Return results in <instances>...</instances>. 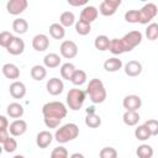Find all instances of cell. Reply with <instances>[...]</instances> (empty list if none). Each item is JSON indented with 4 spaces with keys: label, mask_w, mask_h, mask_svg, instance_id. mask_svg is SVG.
<instances>
[{
    "label": "cell",
    "mask_w": 158,
    "mask_h": 158,
    "mask_svg": "<svg viewBox=\"0 0 158 158\" xmlns=\"http://www.w3.org/2000/svg\"><path fill=\"white\" fill-rule=\"evenodd\" d=\"M86 94L94 104H101L106 100V89L104 86V83L98 78H94L89 81Z\"/></svg>",
    "instance_id": "cell-1"
},
{
    "label": "cell",
    "mask_w": 158,
    "mask_h": 158,
    "mask_svg": "<svg viewBox=\"0 0 158 158\" xmlns=\"http://www.w3.org/2000/svg\"><path fill=\"white\" fill-rule=\"evenodd\" d=\"M79 135V127L75 123H65L63 126H60L59 128H57L56 133H54V139L58 143H67L69 141H73L78 137Z\"/></svg>",
    "instance_id": "cell-2"
},
{
    "label": "cell",
    "mask_w": 158,
    "mask_h": 158,
    "mask_svg": "<svg viewBox=\"0 0 158 158\" xmlns=\"http://www.w3.org/2000/svg\"><path fill=\"white\" fill-rule=\"evenodd\" d=\"M67 111L68 109L60 101H49L42 106L43 117H53V118L63 120L67 116Z\"/></svg>",
    "instance_id": "cell-3"
},
{
    "label": "cell",
    "mask_w": 158,
    "mask_h": 158,
    "mask_svg": "<svg viewBox=\"0 0 158 158\" xmlns=\"http://www.w3.org/2000/svg\"><path fill=\"white\" fill-rule=\"evenodd\" d=\"M85 96H86V93L83 91L81 89H78V88L70 89L67 94V105H68V107L73 111H77L79 109H81V106L85 101Z\"/></svg>",
    "instance_id": "cell-4"
},
{
    "label": "cell",
    "mask_w": 158,
    "mask_h": 158,
    "mask_svg": "<svg viewBox=\"0 0 158 158\" xmlns=\"http://www.w3.org/2000/svg\"><path fill=\"white\" fill-rule=\"evenodd\" d=\"M142 37H143L142 33H141L139 31H137V30L130 31L128 33H126V35L121 38L126 52H131L135 47H137V46L142 42Z\"/></svg>",
    "instance_id": "cell-5"
},
{
    "label": "cell",
    "mask_w": 158,
    "mask_h": 158,
    "mask_svg": "<svg viewBox=\"0 0 158 158\" xmlns=\"http://www.w3.org/2000/svg\"><path fill=\"white\" fill-rule=\"evenodd\" d=\"M157 14H158V7L156 4L148 2L143 5L139 9V23L147 25L148 22H151V20H153L157 16Z\"/></svg>",
    "instance_id": "cell-6"
},
{
    "label": "cell",
    "mask_w": 158,
    "mask_h": 158,
    "mask_svg": "<svg viewBox=\"0 0 158 158\" xmlns=\"http://www.w3.org/2000/svg\"><path fill=\"white\" fill-rule=\"evenodd\" d=\"M59 52H60L62 57H64L65 59H72V58L77 57V54H78V46L75 42L67 40L60 43Z\"/></svg>",
    "instance_id": "cell-7"
},
{
    "label": "cell",
    "mask_w": 158,
    "mask_h": 158,
    "mask_svg": "<svg viewBox=\"0 0 158 158\" xmlns=\"http://www.w3.org/2000/svg\"><path fill=\"white\" fill-rule=\"evenodd\" d=\"M120 5L121 0H104L99 6V12L102 16H112Z\"/></svg>",
    "instance_id": "cell-8"
},
{
    "label": "cell",
    "mask_w": 158,
    "mask_h": 158,
    "mask_svg": "<svg viewBox=\"0 0 158 158\" xmlns=\"http://www.w3.org/2000/svg\"><path fill=\"white\" fill-rule=\"evenodd\" d=\"M28 6L27 0H9L6 2V10L10 15H20Z\"/></svg>",
    "instance_id": "cell-9"
},
{
    "label": "cell",
    "mask_w": 158,
    "mask_h": 158,
    "mask_svg": "<svg viewBox=\"0 0 158 158\" xmlns=\"http://www.w3.org/2000/svg\"><path fill=\"white\" fill-rule=\"evenodd\" d=\"M46 88H47V91L51 95L57 96V95H59V94L63 93V90H64V83H63L62 79L53 77V78L48 79V81L46 84Z\"/></svg>",
    "instance_id": "cell-10"
},
{
    "label": "cell",
    "mask_w": 158,
    "mask_h": 158,
    "mask_svg": "<svg viewBox=\"0 0 158 158\" xmlns=\"http://www.w3.org/2000/svg\"><path fill=\"white\" fill-rule=\"evenodd\" d=\"M98 15H99V10H98L95 6H93V5H86V6H84V9L81 10V12H80V19H79V20H81V21H84V22L91 25V22L98 19Z\"/></svg>",
    "instance_id": "cell-11"
},
{
    "label": "cell",
    "mask_w": 158,
    "mask_h": 158,
    "mask_svg": "<svg viewBox=\"0 0 158 158\" xmlns=\"http://www.w3.org/2000/svg\"><path fill=\"white\" fill-rule=\"evenodd\" d=\"M122 105L126 111H137L142 106V100L138 95H127L123 98Z\"/></svg>",
    "instance_id": "cell-12"
},
{
    "label": "cell",
    "mask_w": 158,
    "mask_h": 158,
    "mask_svg": "<svg viewBox=\"0 0 158 158\" xmlns=\"http://www.w3.org/2000/svg\"><path fill=\"white\" fill-rule=\"evenodd\" d=\"M27 131V123L25 120H15L10 123L9 126V132L12 137H19V136H22L25 132Z\"/></svg>",
    "instance_id": "cell-13"
},
{
    "label": "cell",
    "mask_w": 158,
    "mask_h": 158,
    "mask_svg": "<svg viewBox=\"0 0 158 158\" xmlns=\"http://www.w3.org/2000/svg\"><path fill=\"white\" fill-rule=\"evenodd\" d=\"M32 47L37 52H43L49 47V38L43 33H38L32 38Z\"/></svg>",
    "instance_id": "cell-14"
},
{
    "label": "cell",
    "mask_w": 158,
    "mask_h": 158,
    "mask_svg": "<svg viewBox=\"0 0 158 158\" xmlns=\"http://www.w3.org/2000/svg\"><path fill=\"white\" fill-rule=\"evenodd\" d=\"M9 91H10V95L14 99H22L26 95V85L22 81L15 80L14 83L10 84Z\"/></svg>",
    "instance_id": "cell-15"
},
{
    "label": "cell",
    "mask_w": 158,
    "mask_h": 158,
    "mask_svg": "<svg viewBox=\"0 0 158 158\" xmlns=\"http://www.w3.org/2000/svg\"><path fill=\"white\" fill-rule=\"evenodd\" d=\"M6 51L10 54H12V56H19V54L23 53V51H25V42H23V40L15 36L14 40L11 41V43L9 44V47L6 48Z\"/></svg>",
    "instance_id": "cell-16"
},
{
    "label": "cell",
    "mask_w": 158,
    "mask_h": 158,
    "mask_svg": "<svg viewBox=\"0 0 158 158\" xmlns=\"http://www.w3.org/2000/svg\"><path fill=\"white\" fill-rule=\"evenodd\" d=\"M53 137L54 136L49 131H41V132H38L37 136H36V144H37V147L47 148L52 143Z\"/></svg>",
    "instance_id": "cell-17"
},
{
    "label": "cell",
    "mask_w": 158,
    "mask_h": 158,
    "mask_svg": "<svg viewBox=\"0 0 158 158\" xmlns=\"http://www.w3.org/2000/svg\"><path fill=\"white\" fill-rule=\"evenodd\" d=\"M125 73L128 77H138L142 73V64L138 60H128L125 64Z\"/></svg>",
    "instance_id": "cell-18"
},
{
    "label": "cell",
    "mask_w": 158,
    "mask_h": 158,
    "mask_svg": "<svg viewBox=\"0 0 158 158\" xmlns=\"http://www.w3.org/2000/svg\"><path fill=\"white\" fill-rule=\"evenodd\" d=\"M1 72H2L4 77L7 78V79L15 80V79H19V77H20V69H19V67L15 65V64H12V63L4 64L2 68H1Z\"/></svg>",
    "instance_id": "cell-19"
},
{
    "label": "cell",
    "mask_w": 158,
    "mask_h": 158,
    "mask_svg": "<svg viewBox=\"0 0 158 158\" xmlns=\"http://www.w3.org/2000/svg\"><path fill=\"white\" fill-rule=\"evenodd\" d=\"M23 112H25L23 106H22L21 104H19V102H11V104H9L7 107H6V114H7L11 118L19 120V118H21V117L23 116Z\"/></svg>",
    "instance_id": "cell-20"
},
{
    "label": "cell",
    "mask_w": 158,
    "mask_h": 158,
    "mask_svg": "<svg viewBox=\"0 0 158 158\" xmlns=\"http://www.w3.org/2000/svg\"><path fill=\"white\" fill-rule=\"evenodd\" d=\"M122 68V60L116 58V57H112V58H109L104 62V69L106 72H110V73H114V72H117Z\"/></svg>",
    "instance_id": "cell-21"
},
{
    "label": "cell",
    "mask_w": 158,
    "mask_h": 158,
    "mask_svg": "<svg viewBox=\"0 0 158 158\" xmlns=\"http://www.w3.org/2000/svg\"><path fill=\"white\" fill-rule=\"evenodd\" d=\"M30 74H31V78H32L33 80L41 81V80H43V79L46 78V75H47V69H46L44 65L36 64V65H33V67L31 68Z\"/></svg>",
    "instance_id": "cell-22"
},
{
    "label": "cell",
    "mask_w": 158,
    "mask_h": 158,
    "mask_svg": "<svg viewBox=\"0 0 158 158\" xmlns=\"http://www.w3.org/2000/svg\"><path fill=\"white\" fill-rule=\"evenodd\" d=\"M12 30L17 33V35H23L27 32L28 30V23L25 19L22 17H17L12 21Z\"/></svg>",
    "instance_id": "cell-23"
},
{
    "label": "cell",
    "mask_w": 158,
    "mask_h": 158,
    "mask_svg": "<svg viewBox=\"0 0 158 158\" xmlns=\"http://www.w3.org/2000/svg\"><path fill=\"white\" fill-rule=\"evenodd\" d=\"M60 57L57 53H48L43 58V63L46 68H57L60 64Z\"/></svg>",
    "instance_id": "cell-24"
},
{
    "label": "cell",
    "mask_w": 158,
    "mask_h": 158,
    "mask_svg": "<svg viewBox=\"0 0 158 158\" xmlns=\"http://www.w3.org/2000/svg\"><path fill=\"white\" fill-rule=\"evenodd\" d=\"M49 35L54 38V40H63L65 36V30L60 23H52L49 26Z\"/></svg>",
    "instance_id": "cell-25"
},
{
    "label": "cell",
    "mask_w": 158,
    "mask_h": 158,
    "mask_svg": "<svg viewBox=\"0 0 158 158\" xmlns=\"http://www.w3.org/2000/svg\"><path fill=\"white\" fill-rule=\"evenodd\" d=\"M59 23L63 27H70L75 23V16L72 11H64L59 16Z\"/></svg>",
    "instance_id": "cell-26"
},
{
    "label": "cell",
    "mask_w": 158,
    "mask_h": 158,
    "mask_svg": "<svg viewBox=\"0 0 158 158\" xmlns=\"http://www.w3.org/2000/svg\"><path fill=\"white\" fill-rule=\"evenodd\" d=\"M110 41H111V40H110L107 36L100 35V36H98V37L95 38L94 46H95L96 49L104 52V51H107V49H109V47H110Z\"/></svg>",
    "instance_id": "cell-27"
},
{
    "label": "cell",
    "mask_w": 158,
    "mask_h": 158,
    "mask_svg": "<svg viewBox=\"0 0 158 158\" xmlns=\"http://www.w3.org/2000/svg\"><path fill=\"white\" fill-rule=\"evenodd\" d=\"M123 123L127 126H135L139 121V114L137 111H126L122 116Z\"/></svg>",
    "instance_id": "cell-28"
},
{
    "label": "cell",
    "mask_w": 158,
    "mask_h": 158,
    "mask_svg": "<svg viewBox=\"0 0 158 158\" xmlns=\"http://www.w3.org/2000/svg\"><path fill=\"white\" fill-rule=\"evenodd\" d=\"M109 51L112 53V54H122L126 52L125 47H123V43L121 41V38H112L110 41V47H109Z\"/></svg>",
    "instance_id": "cell-29"
},
{
    "label": "cell",
    "mask_w": 158,
    "mask_h": 158,
    "mask_svg": "<svg viewBox=\"0 0 158 158\" xmlns=\"http://www.w3.org/2000/svg\"><path fill=\"white\" fill-rule=\"evenodd\" d=\"M75 65L73 64V63H64V64H62V67H60V75H62V78L63 79H65V80H70L72 79V77H73V74L75 73Z\"/></svg>",
    "instance_id": "cell-30"
},
{
    "label": "cell",
    "mask_w": 158,
    "mask_h": 158,
    "mask_svg": "<svg viewBox=\"0 0 158 158\" xmlns=\"http://www.w3.org/2000/svg\"><path fill=\"white\" fill-rule=\"evenodd\" d=\"M153 153V148L149 144H141L136 149V154L138 158H152Z\"/></svg>",
    "instance_id": "cell-31"
},
{
    "label": "cell",
    "mask_w": 158,
    "mask_h": 158,
    "mask_svg": "<svg viewBox=\"0 0 158 158\" xmlns=\"http://www.w3.org/2000/svg\"><path fill=\"white\" fill-rule=\"evenodd\" d=\"M86 73L84 72V70H81V69H77L75 70V73L73 74V77H72V79H70V81L73 83V85H75V86H80V85H83L85 81H86Z\"/></svg>",
    "instance_id": "cell-32"
},
{
    "label": "cell",
    "mask_w": 158,
    "mask_h": 158,
    "mask_svg": "<svg viewBox=\"0 0 158 158\" xmlns=\"http://www.w3.org/2000/svg\"><path fill=\"white\" fill-rule=\"evenodd\" d=\"M85 125L90 128H98L101 125V117L98 114H86Z\"/></svg>",
    "instance_id": "cell-33"
},
{
    "label": "cell",
    "mask_w": 158,
    "mask_h": 158,
    "mask_svg": "<svg viewBox=\"0 0 158 158\" xmlns=\"http://www.w3.org/2000/svg\"><path fill=\"white\" fill-rule=\"evenodd\" d=\"M135 136H136V138H137L138 141H147L152 135H151L148 127L143 123V125L138 126V127L135 130Z\"/></svg>",
    "instance_id": "cell-34"
},
{
    "label": "cell",
    "mask_w": 158,
    "mask_h": 158,
    "mask_svg": "<svg viewBox=\"0 0 158 158\" xmlns=\"http://www.w3.org/2000/svg\"><path fill=\"white\" fill-rule=\"evenodd\" d=\"M75 31L80 36H86L91 31V25L90 23H86V22H84L81 20H78L75 22Z\"/></svg>",
    "instance_id": "cell-35"
},
{
    "label": "cell",
    "mask_w": 158,
    "mask_h": 158,
    "mask_svg": "<svg viewBox=\"0 0 158 158\" xmlns=\"http://www.w3.org/2000/svg\"><path fill=\"white\" fill-rule=\"evenodd\" d=\"M146 37L149 41H156L158 40V23L152 22L147 26L146 28Z\"/></svg>",
    "instance_id": "cell-36"
},
{
    "label": "cell",
    "mask_w": 158,
    "mask_h": 158,
    "mask_svg": "<svg viewBox=\"0 0 158 158\" xmlns=\"http://www.w3.org/2000/svg\"><path fill=\"white\" fill-rule=\"evenodd\" d=\"M14 37H15V36H14L11 32H9V31H2V32L0 33V46L4 47V48H7L9 44L11 43V41L14 40Z\"/></svg>",
    "instance_id": "cell-37"
},
{
    "label": "cell",
    "mask_w": 158,
    "mask_h": 158,
    "mask_svg": "<svg viewBox=\"0 0 158 158\" xmlns=\"http://www.w3.org/2000/svg\"><path fill=\"white\" fill-rule=\"evenodd\" d=\"M125 20L128 23H138L139 22V10H128L125 14Z\"/></svg>",
    "instance_id": "cell-38"
},
{
    "label": "cell",
    "mask_w": 158,
    "mask_h": 158,
    "mask_svg": "<svg viewBox=\"0 0 158 158\" xmlns=\"http://www.w3.org/2000/svg\"><path fill=\"white\" fill-rule=\"evenodd\" d=\"M2 144V148H4V151L6 152V153H12V152H15L16 151V148H17V142H16V139L15 138H12V137H9L4 143H1Z\"/></svg>",
    "instance_id": "cell-39"
},
{
    "label": "cell",
    "mask_w": 158,
    "mask_h": 158,
    "mask_svg": "<svg viewBox=\"0 0 158 158\" xmlns=\"http://www.w3.org/2000/svg\"><path fill=\"white\" fill-rule=\"evenodd\" d=\"M100 158H117V151L114 147H104L99 153Z\"/></svg>",
    "instance_id": "cell-40"
},
{
    "label": "cell",
    "mask_w": 158,
    "mask_h": 158,
    "mask_svg": "<svg viewBox=\"0 0 158 158\" xmlns=\"http://www.w3.org/2000/svg\"><path fill=\"white\" fill-rule=\"evenodd\" d=\"M49 158H68V151H67V148H64L62 146L56 147L51 152Z\"/></svg>",
    "instance_id": "cell-41"
},
{
    "label": "cell",
    "mask_w": 158,
    "mask_h": 158,
    "mask_svg": "<svg viewBox=\"0 0 158 158\" xmlns=\"http://www.w3.org/2000/svg\"><path fill=\"white\" fill-rule=\"evenodd\" d=\"M144 125L148 127L152 136H158V120H153V118L147 120L144 122Z\"/></svg>",
    "instance_id": "cell-42"
},
{
    "label": "cell",
    "mask_w": 158,
    "mask_h": 158,
    "mask_svg": "<svg viewBox=\"0 0 158 158\" xmlns=\"http://www.w3.org/2000/svg\"><path fill=\"white\" fill-rule=\"evenodd\" d=\"M43 121L48 128H57L62 122L60 118H53V117H43Z\"/></svg>",
    "instance_id": "cell-43"
},
{
    "label": "cell",
    "mask_w": 158,
    "mask_h": 158,
    "mask_svg": "<svg viewBox=\"0 0 158 158\" xmlns=\"http://www.w3.org/2000/svg\"><path fill=\"white\" fill-rule=\"evenodd\" d=\"M9 121H7V118L4 116V115H1L0 116V131H4V130H9Z\"/></svg>",
    "instance_id": "cell-44"
},
{
    "label": "cell",
    "mask_w": 158,
    "mask_h": 158,
    "mask_svg": "<svg viewBox=\"0 0 158 158\" xmlns=\"http://www.w3.org/2000/svg\"><path fill=\"white\" fill-rule=\"evenodd\" d=\"M10 132H9V130H4V131H0V142L1 143H4L9 137H10V135H9Z\"/></svg>",
    "instance_id": "cell-45"
},
{
    "label": "cell",
    "mask_w": 158,
    "mask_h": 158,
    "mask_svg": "<svg viewBox=\"0 0 158 158\" xmlns=\"http://www.w3.org/2000/svg\"><path fill=\"white\" fill-rule=\"evenodd\" d=\"M68 4L72 5V6H81V5H88V1L86 0H83V1H74V0H68Z\"/></svg>",
    "instance_id": "cell-46"
},
{
    "label": "cell",
    "mask_w": 158,
    "mask_h": 158,
    "mask_svg": "<svg viewBox=\"0 0 158 158\" xmlns=\"http://www.w3.org/2000/svg\"><path fill=\"white\" fill-rule=\"evenodd\" d=\"M69 158H84V156L81 153H73Z\"/></svg>",
    "instance_id": "cell-47"
},
{
    "label": "cell",
    "mask_w": 158,
    "mask_h": 158,
    "mask_svg": "<svg viewBox=\"0 0 158 158\" xmlns=\"http://www.w3.org/2000/svg\"><path fill=\"white\" fill-rule=\"evenodd\" d=\"M86 114H95V107L94 106H89L86 109Z\"/></svg>",
    "instance_id": "cell-48"
},
{
    "label": "cell",
    "mask_w": 158,
    "mask_h": 158,
    "mask_svg": "<svg viewBox=\"0 0 158 158\" xmlns=\"http://www.w3.org/2000/svg\"><path fill=\"white\" fill-rule=\"evenodd\" d=\"M12 158H26V157H23V156H21V154H16V156H14Z\"/></svg>",
    "instance_id": "cell-49"
}]
</instances>
